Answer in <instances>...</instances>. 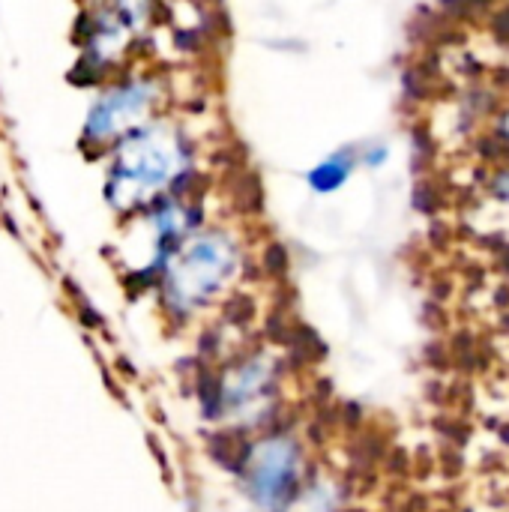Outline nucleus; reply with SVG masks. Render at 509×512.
Masks as SVG:
<instances>
[{"mask_svg": "<svg viewBox=\"0 0 509 512\" xmlns=\"http://www.w3.org/2000/svg\"><path fill=\"white\" fill-rule=\"evenodd\" d=\"M153 84L138 78V81H126L114 90H108L105 96L96 99V105L90 108V117H87V138L90 141H108L126 129H132L141 114L150 108L153 102Z\"/></svg>", "mask_w": 509, "mask_h": 512, "instance_id": "3", "label": "nucleus"}, {"mask_svg": "<svg viewBox=\"0 0 509 512\" xmlns=\"http://www.w3.org/2000/svg\"><path fill=\"white\" fill-rule=\"evenodd\" d=\"M348 171H351L348 153H336V156H330L327 162H321V165L309 174V183H312V189H318V192H333V189H339V186L345 183Z\"/></svg>", "mask_w": 509, "mask_h": 512, "instance_id": "5", "label": "nucleus"}, {"mask_svg": "<svg viewBox=\"0 0 509 512\" xmlns=\"http://www.w3.org/2000/svg\"><path fill=\"white\" fill-rule=\"evenodd\" d=\"M186 159V141L171 126H141L123 138L111 168L108 192L120 207L138 204L171 183L186 168Z\"/></svg>", "mask_w": 509, "mask_h": 512, "instance_id": "1", "label": "nucleus"}, {"mask_svg": "<svg viewBox=\"0 0 509 512\" xmlns=\"http://www.w3.org/2000/svg\"><path fill=\"white\" fill-rule=\"evenodd\" d=\"M288 480H294V450L285 441L267 444L261 450V459L255 462V492L264 504H276L285 498L282 486Z\"/></svg>", "mask_w": 509, "mask_h": 512, "instance_id": "4", "label": "nucleus"}, {"mask_svg": "<svg viewBox=\"0 0 509 512\" xmlns=\"http://www.w3.org/2000/svg\"><path fill=\"white\" fill-rule=\"evenodd\" d=\"M234 261L237 252L225 234H204L174 255L168 267V294L180 306H195L222 288L234 270Z\"/></svg>", "mask_w": 509, "mask_h": 512, "instance_id": "2", "label": "nucleus"}]
</instances>
